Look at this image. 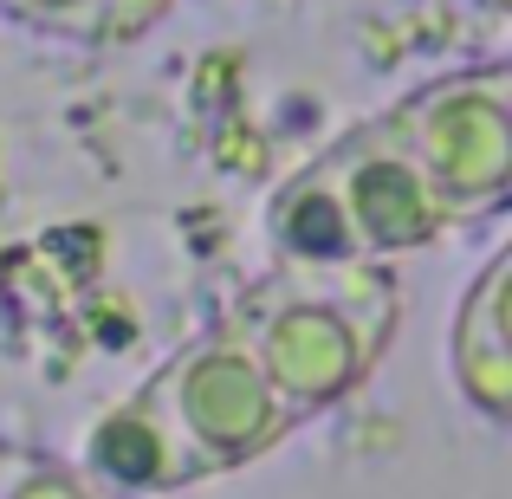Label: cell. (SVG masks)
<instances>
[{
    "label": "cell",
    "mask_w": 512,
    "mask_h": 499,
    "mask_svg": "<svg viewBox=\"0 0 512 499\" xmlns=\"http://www.w3.org/2000/svg\"><path fill=\"white\" fill-rule=\"evenodd\" d=\"M227 331L253 350L266 383L292 415H325L357 396L376 370L389 331H396V286L376 266H338V273H286L260 286Z\"/></svg>",
    "instance_id": "6da1fadb"
},
{
    "label": "cell",
    "mask_w": 512,
    "mask_h": 499,
    "mask_svg": "<svg viewBox=\"0 0 512 499\" xmlns=\"http://www.w3.org/2000/svg\"><path fill=\"white\" fill-rule=\"evenodd\" d=\"M383 124L428 175L448 227L487 221L506 208L512 188V65H461L428 85H415L402 104H389Z\"/></svg>",
    "instance_id": "7a4b0ae2"
},
{
    "label": "cell",
    "mask_w": 512,
    "mask_h": 499,
    "mask_svg": "<svg viewBox=\"0 0 512 499\" xmlns=\"http://www.w3.org/2000/svg\"><path fill=\"white\" fill-rule=\"evenodd\" d=\"M150 389L163 402V415L182 428V441L208 461V474H234V467L260 461L299 428V415L279 402V389L266 383L253 350L227 325L188 344L175 363H163L150 376Z\"/></svg>",
    "instance_id": "3957f363"
},
{
    "label": "cell",
    "mask_w": 512,
    "mask_h": 499,
    "mask_svg": "<svg viewBox=\"0 0 512 499\" xmlns=\"http://www.w3.org/2000/svg\"><path fill=\"white\" fill-rule=\"evenodd\" d=\"M318 169L338 188V208H344L350 234H357V253L370 266L396 260V253H415V247L448 234V214H441L428 175L415 169V156L396 143V130H389L383 117L344 130V137L318 156Z\"/></svg>",
    "instance_id": "277c9868"
},
{
    "label": "cell",
    "mask_w": 512,
    "mask_h": 499,
    "mask_svg": "<svg viewBox=\"0 0 512 499\" xmlns=\"http://www.w3.org/2000/svg\"><path fill=\"white\" fill-rule=\"evenodd\" d=\"M78 474L91 480L104 499H163V493H188L201 487L208 461L182 441V428L163 415L156 389L143 383L137 396L111 402L98 422L78 441Z\"/></svg>",
    "instance_id": "5b68a950"
},
{
    "label": "cell",
    "mask_w": 512,
    "mask_h": 499,
    "mask_svg": "<svg viewBox=\"0 0 512 499\" xmlns=\"http://www.w3.org/2000/svg\"><path fill=\"white\" fill-rule=\"evenodd\" d=\"M448 376L454 396L487 422H512V253L500 247L474 273L448 318Z\"/></svg>",
    "instance_id": "8992f818"
},
{
    "label": "cell",
    "mask_w": 512,
    "mask_h": 499,
    "mask_svg": "<svg viewBox=\"0 0 512 499\" xmlns=\"http://www.w3.org/2000/svg\"><path fill=\"white\" fill-rule=\"evenodd\" d=\"M266 240H273V253L292 266V273L370 266L357 253V234H350V221L338 208V188H331V175L318 169V156L273 188V201H266Z\"/></svg>",
    "instance_id": "52a82bcc"
},
{
    "label": "cell",
    "mask_w": 512,
    "mask_h": 499,
    "mask_svg": "<svg viewBox=\"0 0 512 499\" xmlns=\"http://www.w3.org/2000/svg\"><path fill=\"white\" fill-rule=\"evenodd\" d=\"M0 499H104V493L72 461H52V454H33V448H7V461H0Z\"/></svg>",
    "instance_id": "ba28073f"
},
{
    "label": "cell",
    "mask_w": 512,
    "mask_h": 499,
    "mask_svg": "<svg viewBox=\"0 0 512 499\" xmlns=\"http://www.w3.org/2000/svg\"><path fill=\"white\" fill-rule=\"evenodd\" d=\"M169 7H175V0H98V7H91L85 39H98V46H124V39H143L150 26H163V20H169Z\"/></svg>",
    "instance_id": "9c48e42d"
},
{
    "label": "cell",
    "mask_w": 512,
    "mask_h": 499,
    "mask_svg": "<svg viewBox=\"0 0 512 499\" xmlns=\"http://www.w3.org/2000/svg\"><path fill=\"white\" fill-rule=\"evenodd\" d=\"M0 7H7L13 20L39 26V33L85 39V26H91V7H98V0H0Z\"/></svg>",
    "instance_id": "30bf717a"
},
{
    "label": "cell",
    "mask_w": 512,
    "mask_h": 499,
    "mask_svg": "<svg viewBox=\"0 0 512 499\" xmlns=\"http://www.w3.org/2000/svg\"><path fill=\"white\" fill-rule=\"evenodd\" d=\"M0 461H7V441H0Z\"/></svg>",
    "instance_id": "8fae6325"
}]
</instances>
